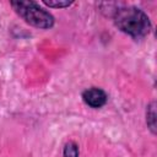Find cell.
<instances>
[{"mask_svg":"<svg viewBox=\"0 0 157 157\" xmlns=\"http://www.w3.org/2000/svg\"><path fill=\"white\" fill-rule=\"evenodd\" d=\"M113 18L118 29L134 38L145 37L151 31V21L147 13L136 6L118 7Z\"/></svg>","mask_w":157,"mask_h":157,"instance_id":"cell-1","label":"cell"},{"mask_svg":"<svg viewBox=\"0 0 157 157\" xmlns=\"http://www.w3.org/2000/svg\"><path fill=\"white\" fill-rule=\"evenodd\" d=\"M10 5L26 23L36 28L49 29L54 26V16L36 1H11Z\"/></svg>","mask_w":157,"mask_h":157,"instance_id":"cell-2","label":"cell"},{"mask_svg":"<svg viewBox=\"0 0 157 157\" xmlns=\"http://www.w3.org/2000/svg\"><path fill=\"white\" fill-rule=\"evenodd\" d=\"M82 101L91 108H102L107 101V93L99 87H90L82 92Z\"/></svg>","mask_w":157,"mask_h":157,"instance_id":"cell-3","label":"cell"},{"mask_svg":"<svg viewBox=\"0 0 157 157\" xmlns=\"http://www.w3.org/2000/svg\"><path fill=\"white\" fill-rule=\"evenodd\" d=\"M156 102L152 101L151 103L147 104L146 107V124H147V128L148 130L156 135V131H157V126H156Z\"/></svg>","mask_w":157,"mask_h":157,"instance_id":"cell-4","label":"cell"},{"mask_svg":"<svg viewBox=\"0 0 157 157\" xmlns=\"http://www.w3.org/2000/svg\"><path fill=\"white\" fill-rule=\"evenodd\" d=\"M78 145L74 141H69L65 144L64 150H63V155L64 157H78Z\"/></svg>","mask_w":157,"mask_h":157,"instance_id":"cell-5","label":"cell"},{"mask_svg":"<svg viewBox=\"0 0 157 157\" xmlns=\"http://www.w3.org/2000/svg\"><path fill=\"white\" fill-rule=\"evenodd\" d=\"M43 4L49 7H67L74 1H59V0H43Z\"/></svg>","mask_w":157,"mask_h":157,"instance_id":"cell-6","label":"cell"}]
</instances>
